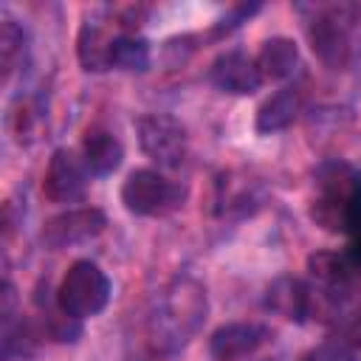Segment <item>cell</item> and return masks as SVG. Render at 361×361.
<instances>
[{
  "instance_id": "cell-7",
  "label": "cell",
  "mask_w": 361,
  "mask_h": 361,
  "mask_svg": "<svg viewBox=\"0 0 361 361\" xmlns=\"http://www.w3.org/2000/svg\"><path fill=\"white\" fill-rule=\"evenodd\" d=\"M107 226V217L102 209L96 206H85V209H68L56 217H51L42 228V243L48 248H71V245H82L93 237H99Z\"/></svg>"
},
{
  "instance_id": "cell-6",
  "label": "cell",
  "mask_w": 361,
  "mask_h": 361,
  "mask_svg": "<svg viewBox=\"0 0 361 361\" xmlns=\"http://www.w3.org/2000/svg\"><path fill=\"white\" fill-rule=\"evenodd\" d=\"M135 133H138V144L144 155L155 161L158 166L178 169L186 161L189 138H186V127L178 118L166 113H149L135 121Z\"/></svg>"
},
{
  "instance_id": "cell-8",
  "label": "cell",
  "mask_w": 361,
  "mask_h": 361,
  "mask_svg": "<svg viewBox=\"0 0 361 361\" xmlns=\"http://www.w3.org/2000/svg\"><path fill=\"white\" fill-rule=\"evenodd\" d=\"M87 175H90V169H87L85 158L68 147H59V149H54V155L48 161L42 192L54 203H73L82 197V192L87 186Z\"/></svg>"
},
{
  "instance_id": "cell-19",
  "label": "cell",
  "mask_w": 361,
  "mask_h": 361,
  "mask_svg": "<svg viewBox=\"0 0 361 361\" xmlns=\"http://www.w3.org/2000/svg\"><path fill=\"white\" fill-rule=\"evenodd\" d=\"M305 361H355V353L344 338H324L305 355Z\"/></svg>"
},
{
  "instance_id": "cell-4",
  "label": "cell",
  "mask_w": 361,
  "mask_h": 361,
  "mask_svg": "<svg viewBox=\"0 0 361 361\" xmlns=\"http://www.w3.org/2000/svg\"><path fill=\"white\" fill-rule=\"evenodd\" d=\"M316 200L313 220L327 231H344V214L355 192L361 189V175L344 161H324L316 169Z\"/></svg>"
},
{
  "instance_id": "cell-2",
  "label": "cell",
  "mask_w": 361,
  "mask_h": 361,
  "mask_svg": "<svg viewBox=\"0 0 361 361\" xmlns=\"http://www.w3.org/2000/svg\"><path fill=\"white\" fill-rule=\"evenodd\" d=\"M361 8L350 3L324 6L316 8V14L307 23V37L313 45V54L333 71H341L353 59V28L358 23Z\"/></svg>"
},
{
  "instance_id": "cell-13",
  "label": "cell",
  "mask_w": 361,
  "mask_h": 361,
  "mask_svg": "<svg viewBox=\"0 0 361 361\" xmlns=\"http://www.w3.org/2000/svg\"><path fill=\"white\" fill-rule=\"evenodd\" d=\"M307 271L313 276V282L322 288L324 296H344L350 290V282H353V265L347 262L344 254H336V251H316L307 257Z\"/></svg>"
},
{
  "instance_id": "cell-11",
  "label": "cell",
  "mask_w": 361,
  "mask_h": 361,
  "mask_svg": "<svg viewBox=\"0 0 361 361\" xmlns=\"http://www.w3.org/2000/svg\"><path fill=\"white\" fill-rule=\"evenodd\" d=\"M265 310L288 319V322H305L313 310L310 305V288L299 276H276L265 290Z\"/></svg>"
},
{
  "instance_id": "cell-12",
  "label": "cell",
  "mask_w": 361,
  "mask_h": 361,
  "mask_svg": "<svg viewBox=\"0 0 361 361\" xmlns=\"http://www.w3.org/2000/svg\"><path fill=\"white\" fill-rule=\"evenodd\" d=\"M299 110H302V93H299V87H293V85L279 87L274 96H268V99L259 104L254 127H257V133H262V135L288 130V127L296 121Z\"/></svg>"
},
{
  "instance_id": "cell-21",
  "label": "cell",
  "mask_w": 361,
  "mask_h": 361,
  "mask_svg": "<svg viewBox=\"0 0 361 361\" xmlns=\"http://www.w3.org/2000/svg\"><path fill=\"white\" fill-rule=\"evenodd\" d=\"M344 257H347V262L353 265V271H361V237H353V243L347 245Z\"/></svg>"
},
{
  "instance_id": "cell-1",
  "label": "cell",
  "mask_w": 361,
  "mask_h": 361,
  "mask_svg": "<svg viewBox=\"0 0 361 361\" xmlns=\"http://www.w3.org/2000/svg\"><path fill=\"white\" fill-rule=\"evenodd\" d=\"M209 313L206 288L195 276H175L155 299L147 330L158 353H178L203 327Z\"/></svg>"
},
{
  "instance_id": "cell-17",
  "label": "cell",
  "mask_w": 361,
  "mask_h": 361,
  "mask_svg": "<svg viewBox=\"0 0 361 361\" xmlns=\"http://www.w3.org/2000/svg\"><path fill=\"white\" fill-rule=\"evenodd\" d=\"M110 62L118 71L144 73L149 68V42L144 37H135V34H118L116 42H113Z\"/></svg>"
},
{
  "instance_id": "cell-9",
  "label": "cell",
  "mask_w": 361,
  "mask_h": 361,
  "mask_svg": "<svg viewBox=\"0 0 361 361\" xmlns=\"http://www.w3.org/2000/svg\"><path fill=\"white\" fill-rule=\"evenodd\" d=\"M209 82L223 90V93H231V96H248L254 90H259L262 85V73L257 68V59L248 56L245 51L240 48H231V51H223L212 68H209Z\"/></svg>"
},
{
  "instance_id": "cell-15",
  "label": "cell",
  "mask_w": 361,
  "mask_h": 361,
  "mask_svg": "<svg viewBox=\"0 0 361 361\" xmlns=\"http://www.w3.org/2000/svg\"><path fill=\"white\" fill-rule=\"evenodd\" d=\"M82 158L90 169V175H113L118 166H121V158H124V147L121 141L113 135V133H104V130H93L85 135V144H82Z\"/></svg>"
},
{
  "instance_id": "cell-3",
  "label": "cell",
  "mask_w": 361,
  "mask_h": 361,
  "mask_svg": "<svg viewBox=\"0 0 361 361\" xmlns=\"http://www.w3.org/2000/svg\"><path fill=\"white\" fill-rule=\"evenodd\" d=\"M110 279L107 274L93 262V259H76L59 288H56V305L62 313H68L71 319H90L99 316L107 302H110Z\"/></svg>"
},
{
  "instance_id": "cell-22",
  "label": "cell",
  "mask_w": 361,
  "mask_h": 361,
  "mask_svg": "<svg viewBox=\"0 0 361 361\" xmlns=\"http://www.w3.org/2000/svg\"><path fill=\"white\" fill-rule=\"evenodd\" d=\"M265 361H276V358H265Z\"/></svg>"
},
{
  "instance_id": "cell-5",
  "label": "cell",
  "mask_w": 361,
  "mask_h": 361,
  "mask_svg": "<svg viewBox=\"0 0 361 361\" xmlns=\"http://www.w3.org/2000/svg\"><path fill=\"white\" fill-rule=\"evenodd\" d=\"M186 200V186L172 183L158 169H133L121 183V203L130 214L155 217L178 209Z\"/></svg>"
},
{
  "instance_id": "cell-14",
  "label": "cell",
  "mask_w": 361,
  "mask_h": 361,
  "mask_svg": "<svg viewBox=\"0 0 361 361\" xmlns=\"http://www.w3.org/2000/svg\"><path fill=\"white\" fill-rule=\"evenodd\" d=\"M113 42H116V37L104 25H99L96 20H85L79 28V39H76L79 65L90 73H102V71L113 68V62H110Z\"/></svg>"
},
{
  "instance_id": "cell-18",
  "label": "cell",
  "mask_w": 361,
  "mask_h": 361,
  "mask_svg": "<svg viewBox=\"0 0 361 361\" xmlns=\"http://www.w3.org/2000/svg\"><path fill=\"white\" fill-rule=\"evenodd\" d=\"M25 54V31L17 25V20L3 17L0 25V56H3V71L11 73L17 59Z\"/></svg>"
},
{
  "instance_id": "cell-16",
  "label": "cell",
  "mask_w": 361,
  "mask_h": 361,
  "mask_svg": "<svg viewBox=\"0 0 361 361\" xmlns=\"http://www.w3.org/2000/svg\"><path fill=\"white\" fill-rule=\"evenodd\" d=\"M296 65H299V48L288 37L265 39L257 54V68H259L262 79H288V76H293Z\"/></svg>"
},
{
  "instance_id": "cell-10",
  "label": "cell",
  "mask_w": 361,
  "mask_h": 361,
  "mask_svg": "<svg viewBox=\"0 0 361 361\" xmlns=\"http://www.w3.org/2000/svg\"><path fill=\"white\" fill-rule=\"evenodd\" d=\"M265 338H268V327L259 322H228L212 333L209 350L220 361H234L254 353Z\"/></svg>"
},
{
  "instance_id": "cell-20",
  "label": "cell",
  "mask_w": 361,
  "mask_h": 361,
  "mask_svg": "<svg viewBox=\"0 0 361 361\" xmlns=\"http://www.w3.org/2000/svg\"><path fill=\"white\" fill-rule=\"evenodd\" d=\"M254 11H259V3H243V6H234L228 14H223V17L217 20V25H214V37H223V34L240 28Z\"/></svg>"
}]
</instances>
